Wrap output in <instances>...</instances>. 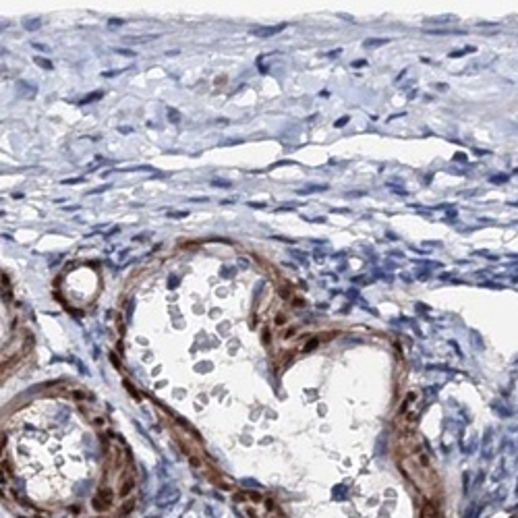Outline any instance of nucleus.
<instances>
[{
  "label": "nucleus",
  "mask_w": 518,
  "mask_h": 518,
  "mask_svg": "<svg viewBox=\"0 0 518 518\" xmlns=\"http://www.w3.org/2000/svg\"><path fill=\"white\" fill-rule=\"evenodd\" d=\"M421 518H437V510H435L433 502H427V504H425L423 512H421Z\"/></svg>",
  "instance_id": "1"
},
{
  "label": "nucleus",
  "mask_w": 518,
  "mask_h": 518,
  "mask_svg": "<svg viewBox=\"0 0 518 518\" xmlns=\"http://www.w3.org/2000/svg\"><path fill=\"white\" fill-rule=\"evenodd\" d=\"M35 63H39V65H42V66H46V68H50V63H46V61H42V58H37V56H35Z\"/></svg>",
  "instance_id": "2"
}]
</instances>
